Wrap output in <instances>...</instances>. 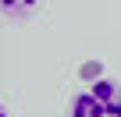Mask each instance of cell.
Returning a JSON list of instances; mask_svg holds the SVG:
<instances>
[{
  "label": "cell",
  "instance_id": "cell-5",
  "mask_svg": "<svg viewBox=\"0 0 121 117\" xmlns=\"http://www.w3.org/2000/svg\"><path fill=\"white\" fill-rule=\"evenodd\" d=\"M0 117H11V113H7V106H4V103H0Z\"/></svg>",
  "mask_w": 121,
  "mask_h": 117
},
{
  "label": "cell",
  "instance_id": "cell-1",
  "mask_svg": "<svg viewBox=\"0 0 121 117\" xmlns=\"http://www.w3.org/2000/svg\"><path fill=\"white\" fill-rule=\"evenodd\" d=\"M89 92H93V96L103 103L107 117H121V85H117V82L100 78V82H93V85H89Z\"/></svg>",
  "mask_w": 121,
  "mask_h": 117
},
{
  "label": "cell",
  "instance_id": "cell-3",
  "mask_svg": "<svg viewBox=\"0 0 121 117\" xmlns=\"http://www.w3.org/2000/svg\"><path fill=\"white\" fill-rule=\"evenodd\" d=\"M32 7H39V0H0L4 14H29Z\"/></svg>",
  "mask_w": 121,
  "mask_h": 117
},
{
  "label": "cell",
  "instance_id": "cell-4",
  "mask_svg": "<svg viewBox=\"0 0 121 117\" xmlns=\"http://www.w3.org/2000/svg\"><path fill=\"white\" fill-rule=\"evenodd\" d=\"M78 75H82V82H86V85H93V82H100V78H103V64H100V61H86V64L78 68Z\"/></svg>",
  "mask_w": 121,
  "mask_h": 117
},
{
  "label": "cell",
  "instance_id": "cell-2",
  "mask_svg": "<svg viewBox=\"0 0 121 117\" xmlns=\"http://www.w3.org/2000/svg\"><path fill=\"white\" fill-rule=\"evenodd\" d=\"M64 117H107V110H103V103L86 89V92H78L71 103H68V113Z\"/></svg>",
  "mask_w": 121,
  "mask_h": 117
}]
</instances>
